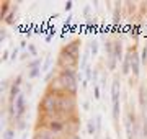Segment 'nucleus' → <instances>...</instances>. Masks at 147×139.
I'll return each instance as SVG.
<instances>
[{"instance_id":"f257e3e1","label":"nucleus","mask_w":147,"mask_h":139,"mask_svg":"<svg viewBox=\"0 0 147 139\" xmlns=\"http://www.w3.org/2000/svg\"><path fill=\"white\" fill-rule=\"evenodd\" d=\"M39 115L42 118H53L59 115V93L46 92L39 102Z\"/></svg>"},{"instance_id":"f03ea898","label":"nucleus","mask_w":147,"mask_h":139,"mask_svg":"<svg viewBox=\"0 0 147 139\" xmlns=\"http://www.w3.org/2000/svg\"><path fill=\"white\" fill-rule=\"evenodd\" d=\"M75 108H77V98L75 95L70 93H59V115L57 116L69 119L75 115Z\"/></svg>"},{"instance_id":"7ed1b4c3","label":"nucleus","mask_w":147,"mask_h":139,"mask_svg":"<svg viewBox=\"0 0 147 139\" xmlns=\"http://www.w3.org/2000/svg\"><path fill=\"white\" fill-rule=\"evenodd\" d=\"M57 75L64 85V92L65 93H70V95H77V88H79V84H77V70L62 69V70H59Z\"/></svg>"},{"instance_id":"20e7f679","label":"nucleus","mask_w":147,"mask_h":139,"mask_svg":"<svg viewBox=\"0 0 147 139\" xmlns=\"http://www.w3.org/2000/svg\"><path fill=\"white\" fill-rule=\"evenodd\" d=\"M44 128H47L49 131H53L54 134H62L67 131V119H64L61 116L47 118V123L44 124Z\"/></svg>"},{"instance_id":"39448f33","label":"nucleus","mask_w":147,"mask_h":139,"mask_svg":"<svg viewBox=\"0 0 147 139\" xmlns=\"http://www.w3.org/2000/svg\"><path fill=\"white\" fill-rule=\"evenodd\" d=\"M77 62H79V59L69 56V54H65L64 51H61V54H59V57H57V65L61 67V70H62V69H74V70H77Z\"/></svg>"},{"instance_id":"423d86ee","label":"nucleus","mask_w":147,"mask_h":139,"mask_svg":"<svg viewBox=\"0 0 147 139\" xmlns=\"http://www.w3.org/2000/svg\"><path fill=\"white\" fill-rule=\"evenodd\" d=\"M13 105H15V115H16L15 119L18 121V119H21V116L26 113V98H25V93H20Z\"/></svg>"},{"instance_id":"0eeeda50","label":"nucleus","mask_w":147,"mask_h":139,"mask_svg":"<svg viewBox=\"0 0 147 139\" xmlns=\"http://www.w3.org/2000/svg\"><path fill=\"white\" fill-rule=\"evenodd\" d=\"M61 51H64L65 54H69V56H72V57H75V59H79L80 57V41L79 39L70 41V43H67Z\"/></svg>"},{"instance_id":"6e6552de","label":"nucleus","mask_w":147,"mask_h":139,"mask_svg":"<svg viewBox=\"0 0 147 139\" xmlns=\"http://www.w3.org/2000/svg\"><path fill=\"white\" fill-rule=\"evenodd\" d=\"M131 72L134 75V79H139V75H141V56L132 49H131Z\"/></svg>"},{"instance_id":"1a4fd4ad","label":"nucleus","mask_w":147,"mask_h":139,"mask_svg":"<svg viewBox=\"0 0 147 139\" xmlns=\"http://www.w3.org/2000/svg\"><path fill=\"white\" fill-rule=\"evenodd\" d=\"M20 85H21V75H18L15 80H13V84L10 85V92H8V103H15V100L18 98V95H20Z\"/></svg>"},{"instance_id":"9d476101","label":"nucleus","mask_w":147,"mask_h":139,"mask_svg":"<svg viewBox=\"0 0 147 139\" xmlns=\"http://www.w3.org/2000/svg\"><path fill=\"white\" fill-rule=\"evenodd\" d=\"M33 139H56V134L53 131H49L47 128H44V126H38L34 129Z\"/></svg>"},{"instance_id":"9b49d317","label":"nucleus","mask_w":147,"mask_h":139,"mask_svg":"<svg viewBox=\"0 0 147 139\" xmlns=\"http://www.w3.org/2000/svg\"><path fill=\"white\" fill-rule=\"evenodd\" d=\"M119 95H121L119 79H115L113 84H111V103H118L119 102Z\"/></svg>"},{"instance_id":"f8f14e48","label":"nucleus","mask_w":147,"mask_h":139,"mask_svg":"<svg viewBox=\"0 0 147 139\" xmlns=\"http://www.w3.org/2000/svg\"><path fill=\"white\" fill-rule=\"evenodd\" d=\"M129 72H131V51H127L123 61V75H127Z\"/></svg>"},{"instance_id":"ddd939ff","label":"nucleus","mask_w":147,"mask_h":139,"mask_svg":"<svg viewBox=\"0 0 147 139\" xmlns=\"http://www.w3.org/2000/svg\"><path fill=\"white\" fill-rule=\"evenodd\" d=\"M113 48H115V57L119 61V59L123 57V46H121L119 39H116L115 43H113Z\"/></svg>"},{"instance_id":"4468645a","label":"nucleus","mask_w":147,"mask_h":139,"mask_svg":"<svg viewBox=\"0 0 147 139\" xmlns=\"http://www.w3.org/2000/svg\"><path fill=\"white\" fill-rule=\"evenodd\" d=\"M87 131H88V134H90V136H95V134H96V124H95L93 118L87 121Z\"/></svg>"},{"instance_id":"2eb2a0df","label":"nucleus","mask_w":147,"mask_h":139,"mask_svg":"<svg viewBox=\"0 0 147 139\" xmlns=\"http://www.w3.org/2000/svg\"><path fill=\"white\" fill-rule=\"evenodd\" d=\"M28 69L31 70V69H42V65H41V59L36 57V59H33L31 62L28 64Z\"/></svg>"},{"instance_id":"dca6fc26","label":"nucleus","mask_w":147,"mask_h":139,"mask_svg":"<svg viewBox=\"0 0 147 139\" xmlns=\"http://www.w3.org/2000/svg\"><path fill=\"white\" fill-rule=\"evenodd\" d=\"M15 136H16L15 129H13V128H7L5 133H3V138H2V139H15Z\"/></svg>"},{"instance_id":"f3484780","label":"nucleus","mask_w":147,"mask_h":139,"mask_svg":"<svg viewBox=\"0 0 147 139\" xmlns=\"http://www.w3.org/2000/svg\"><path fill=\"white\" fill-rule=\"evenodd\" d=\"M116 64H118V59H116V57H108L106 65H108V69H110V70H115L116 69Z\"/></svg>"},{"instance_id":"a211bd4d","label":"nucleus","mask_w":147,"mask_h":139,"mask_svg":"<svg viewBox=\"0 0 147 139\" xmlns=\"http://www.w3.org/2000/svg\"><path fill=\"white\" fill-rule=\"evenodd\" d=\"M90 53H92V56H96V54H98V43H96V41H90Z\"/></svg>"},{"instance_id":"6ab92c4d","label":"nucleus","mask_w":147,"mask_h":139,"mask_svg":"<svg viewBox=\"0 0 147 139\" xmlns=\"http://www.w3.org/2000/svg\"><path fill=\"white\" fill-rule=\"evenodd\" d=\"M8 8H10V3L8 2H3V7H2V11H0V16H2V20H5L7 16V11H8Z\"/></svg>"},{"instance_id":"aec40b11","label":"nucleus","mask_w":147,"mask_h":139,"mask_svg":"<svg viewBox=\"0 0 147 139\" xmlns=\"http://www.w3.org/2000/svg\"><path fill=\"white\" fill-rule=\"evenodd\" d=\"M15 18H16V16H15V11L11 10L10 13H8V16H7V18L3 20V22H5L7 25H13V23H15Z\"/></svg>"},{"instance_id":"412c9836","label":"nucleus","mask_w":147,"mask_h":139,"mask_svg":"<svg viewBox=\"0 0 147 139\" xmlns=\"http://www.w3.org/2000/svg\"><path fill=\"white\" fill-rule=\"evenodd\" d=\"M139 102H141V107H146V96H144V87H139Z\"/></svg>"},{"instance_id":"4be33fe9","label":"nucleus","mask_w":147,"mask_h":139,"mask_svg":"<svg viewBox=\"0 0 147 139\" xmlns=\"http://www.w3.org/2000/svg\"><path fill=\"white\" fill-rule=\"evenodd\" d=\"M41 70L42 69H31L30 72H28V77H30V79H36L38 75L41 74Z\"/></svg>"},{"instance_id":"5701e85b","label":"nucleus","mask_w":147,"mask_h":139,"mask_svg":"<svg viewBox=\"0 0 147 139\" xmlns=\"http://www.w3.org/2000/svg\"><path fill=\"white\" fill-rule=\"evenodd\" d=\"M28 53L31 54V57H34V59H36V56H38V51H36V48H34L33 44H28Z\"/></svg>"},{"instance_id":"b1692460","label":"nucleus","mask_w":147,"mask_h":139,"mask_svg":"<svg viewBox=\"0 0 147 139\" xmlns=\"http://www.w3.org/2000/svg\"><path fill=\"white\" fill-rule=\"evenodd\" d=\"M51 62H53V61H51V57H47L46 62L42 64V70H49V67H51Z\"/></svg>"},{"instance_id":"393cba45","label":"nucleus","mask_w":147,"mask_h":139,"mask_svg":"<svg viewBox=\"0 0 147 139\" xmlns=\"http://www.w3.org/2000/svg\"><path fill=\"white\" fill-rule=\"evenodd\" d=\"M144 123H142V129H144V138H147V118L144 115V119H142Z\"/></svg>"},{"instance_id":"a878e982","label":"nucleus","mask_w":147,"mask_h":139,"mask_svg":"<svg viewBox=\"0 0 147 139\" xmlns=\"http://www.w3.org/2000/svg\"><path fill=\"white\" fill-rule=\"evenodd\" d=\"M95 98H96V100H98V98H100V85H95Z\"/></svg>"},{"instance_id":"bb28decb","label":"nucleus","mask_w":147,"mask_h":139,"mask_svg":"<svg viewBox=\"0 0 147 139\" xmlns=\"http://www.w3.org/2000/svg\"><path fill=\"white\" fill-rule=\"evenodd\" d=\"M141 59H142V62H146V61H147V48L142 49V56H141Z\"/></svg>"},{"instance_id":"cd10ccee","label":"nucleus","mask_w":147,"mask_h":139,"mask_svg":"<svg viewBox=\"0 0 147 139\" xmlns=\"http://www.w3.org/2000/svg\"><path fill=\"white\" fill-rule=\"evenodd\" d=\"M16 56H18V48H15L13 51H11V56H10V57H11V61H15V59H16Z\"/></svg>"},{"instance_id":"c85d7f7f","label":"nucleus","mask_w":147,"mask_h":139,"mask_svg":"<svg viewBox=\"0 0 147 139\" xmlns=\"http://www.w3.org/2000/svg\"><path fill=\"white\" fill-rule=\"evenodd\" d=\"M7 38V33H5V30H2V33H0V39H2V41H3V39H5Z\"/></svg>"},{"instance_id":"c756f323","label":"nucleus","mask_w":147,"mask_h":139,"mask_svg":"<svg viewBox=\"0 0 147 139\" xmlns=\"http://www.w3.org/2000/svg\"><path fill=\"white\" fill-rule=\"evenodd\" d=\"M8 59V51H3V56H2V61H7Z\"/></svg>"},{"instance_id":"7c9ffc66","label":"nucleus","mask_w":147,"mask_h":139,"mask_svg":"<svg viewBox=\"0 0 147 139\" xmlns=\"http://www.w3.org/2000/svg\"><path fill=\"white\" fill-rule=\"evenodd\" d=\"M64 8H65V10H70V8H72V2H67V3H65V7H64Z\"/></svg>"},{"instance_id":"2f4dec72","label":"nucleus","mask_w":147,"mask_h":139,"mask_svg":"<svg viewBox=\"0 0 147 139\" xmlns=\"http://www.w3.org/2000/svg\"><path fill=\"white\" fill-rule=\"evenodd\" d=\"M90 105H88V102H84V110H85V111H88V110H90Z\"/></svg>"},{"instance_id":"473e14b6","label":"nucleus","mask_w":147,"mask_h":139,"mask_svg":"<svg viewBox=\"0 0 147 139\" xmlns=\"http://www.w3.org/2000/svg\"><path fill=\"white\" fill-rule=\"evenodd\" d=\"M72 139H80V138L77 136V134H75V136H72Z\"/></svg>"},{"instance_id":"72a5a7b5","label":"nucleus","mask_w":147,"mask_h":139,"mask_svg":"<svg viewBox=\"0 0 147 139\" xmlns=\"http://www.w3.org/2000/svg\"><path fill=\"white\" fill-rule=\"evenodd\" d=\"M105 139H111V136H105Z\"/></svg>"}]
</instances>
